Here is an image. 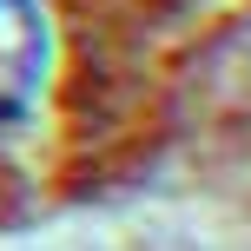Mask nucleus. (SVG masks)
<instances>
[{
    "label": "nucleus",
    "mask_w": 251,
    "mask_h": 251,
    "mask_svg": "<svg viewBox=\"0 0 251 251\" xmlns=\"http://www.w3.org/2000/svg\"><path fill=\"white\" fill-rule=\"evenodd\" d=\"M53 73V20L47 0H0V132L40 113Z\"/></svg>",
    "instance_id": "nucleus-1"
}]
</instances>
